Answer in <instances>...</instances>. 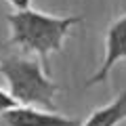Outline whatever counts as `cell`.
I'll use <instances>...</instances> for the list:
<instances>
[{"label": "cell", "mask_w": 126, "mask_h": 126, "mask_svg": "<svg viewBox=\"0 0 126 126\" xmlns=\"http://www.w3.org/2000/svg\"><path fill=\"white\" fill-rule=\"evenodd\" d=\"M126 59V15H122L120 19L111 23L107 27V34H105V57H103V65L93 78L86 80V86L93 84H103L107 80L111 67L118 61Z\"/></svg>", "instance_id": "3"}, {"label": "cell", "mask_w": 126, "mask_h": 126, "mask_svg": "<svg viewBox=\"0 0 126 126\" xmlns=\"http://www.w3.org/2000/svg\"><path fill=\"white\" fill-rule=\"evenodd\" d=\"M124 120H126V90H122L111 103L94 109V111L78 126H118Z\"/></svg>", "instance_id": "5"}, {"label": "cell", "mask_w": 126, "mask_h": 126, "mask_svg": "<svg viewBox=\"0 0 126 126\" xmlns=\"http://www.w3.org/2000/svg\"><path fill=\"white\" fill-rule=\"evenodd\" d=\"M15 105H19V103L9 94V90H2V88H0V113L6 111V109H11V107H15Z\"/></svg>", "instance_id": "6"}, {"label": "cell", "mask_w": 126, "mask_h": 126, "mask_svg": "<svg viewBox=\"0 0 126 126\" xmlns=\"http://www.w3.org/2000/svg\"><path fill=\"white\" fill-rule=\"evenodd\" d=\"M0 120L4 126H78L80 124L74 118L36 109L32 105H15V107L0 113Z\"/></svg>", "instance_id": "4"}, {"label": "cell", "mask_w": 126, "mask_h": 126, "mask_svg": "<svg viewBox=\"0 0 126 126\" xmlns=\"http://www.w3.org/2000/svg\"><path fill=\"white\" fill-rule=\"evenodd\" d=\"M0 74L9 84V94L19 105L55 109L59 86L48 78L38 61L27 57H6L0 61Z\"/></svg>", "instance_id": "2"}, {"label": "cell", "mask_w": 126, "mask_h": 126, "mask_svg": "<svg viewBox=\"0 0 126 126\" xmlns=\"http://www.w3.org/2000/svg\"><path fill=\"white\" fill-rule=\"evenodd\" d=\"M6 2H11L15 9H30V2H32V0H6Z\"/></svg>", "instance_id": "7"}, {"label": "cell", "mask_w": 126, "mask_h": 126, "mask_svg": "<svg viewBox=\"0 0 126 126\" xmlns=\"http://www.w3.org/2000/svg\"><path fill=\"white\" fill-rule=\"evenodd\" d=\"M6 21L11 30V44L25 53H36L40 61H44V72H48V57L63 48L69 30L80 23L82 17H55L32 9H17L6 15Z\"/></svg>", "instance_id": "1"}]
</instances>
